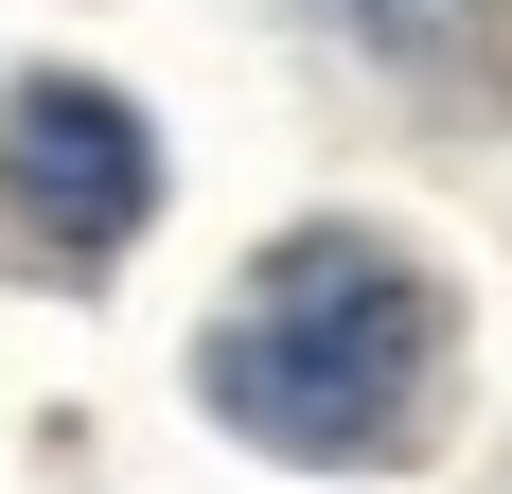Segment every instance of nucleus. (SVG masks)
Wrapping results in <instances>:
<instances>
[{
	"instance_id": "1",
	"label": "nucleus",
	"mask_w": 512,
	"mask_h": 494,
	"mask_svg": "<svg viewBox=\"0 0 512 494\" xmlns=\"http://www.w3.org/2000/svg\"><path fill=\"white\" fill-rule=\"evenodd\" d=\"M442 353H460V318H442V283H424L407 247L283 230L248 283H230V318L195 336V389H212V424H248L265 459L354 477V459H407L424 442Z\"/></svg>"
},
{
	"instance_id": "2",
	"label": "nucleus",
	"mask_w": 512,
	"mask_h": 494,
	"mask_svg": "<svg viewBox=\"0 0 512 494\" xmlns=\"http://www.w3.org/2000/svg\"><path fill=\"white\" fill-rule=\"evenodd\" d=\"M159 212V142L142 106L89 89V71H36V89H0V230H18V265H124Z\"/></svg>"
},
{
	"instance_id": "3",
	"label": "nucleus",
	"mask_w": 512,
	"mask_h": 494,
	"mask_svg": "<svg viewBox=\"0 0 512 494\" xmlns=\"http://www.w3.org/2000/svg\"><path fill=\"white\" fill-rule=\"evenodd\" d=\"M354 53H389L424 106H495L512 124V0H336Z\"/></svg>"
}]
</instances>
